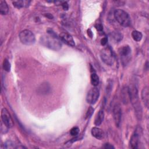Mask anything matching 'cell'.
<instances>
[{
  "instance_id": "8992f818",
  "label": "cell",
  "mask_w": 149,
  "mask_h": 149,
  "mask_svg": "<svg viewBox=\"0 0 149 149\" xmlns=\"http://www.w3.org/2000/svg\"><path fill=\"white\" fill-rule=\"evenodd\" d=\"M119 54L120 56L122 63L125 65L129 61L131 55V48L129 45L122 47L119 50Z\"/></svg>"
},
{
  "instance_id": "d4e9b609",
  "label": "cell",
  "mask_w": 149,
  "mask_h": 149,
  "mask_svg": "<svg viewBox=\"0 0 149 149\" xmlns=\"http://www.w3.org/2000/svg\"><path fill=\"white\" fill-rule=\"evenodd\" d=\"M61 5L62 6V8L64 10H67L68 9V4L66 2H61Z\"/></svg>"
},
{
  "instance_id": "cb8c5ba5",
  "label": "cell",
  "mask_w": 149,
  "mask_h": 149,
  "mask_svg": "<svg viewBox=\"0 0 149 149\" xmlns=\"http://www.w3.org/2000/svg\"><path fill=\"white\" fill-rule=\"evenodd\" d=\"M5 148H15L11 141H7L5 143L4 145Z\"/></svg>"
},
{
  "instance_id": "9a60e30c",
  "label": "cell",
  "mask_w": 149,
  "mask_h": 149,
  "mask_svg": "<svg viewBox=\"0 0 149 149\" xmlns=\"http://www.w3.org/2000/svg\"><path fill=\"white\" fill-rule=\"evenodd\" d=\"M104 118V113L103 110H100L98 112L94 120V124L96 126H100L103 122Z\"/></svg>"
},
{
  "instance_id": "ba28073f",
  "label": "cell",
  "mask_w": 149,
  "mask_h": 149,
  "mask_svg": "<svg viewBox=\"0 0 149 149\" xmlns=\"http://www.w3.org/2000/svg\"><path fill=\"white\" fill-rule=\"evenodd\" d=\"M113 118L116 126L119 127L122 120V109L119 104H115L113 108Z\"/></svg>"
},
{
  "instance_id": "8fae6325",
  "label": "cell",
  "mask_w": 149,
  "mask_h": 149,
  "mask_svg": "<svg viewBox=\"0 0 149 149\" xmlns=\"http://www.w3.org/2000/svg\"><path fill=\"white\" fill-rule=\"evenodd\" d=\"M60 40L68 44V45L73 47L75 45L74 41L71 35L67 33H62L59 35Z\"/></svg>"
},
{
  "instance_id": "5b68a950",
  "label": "cell",
  "mask_w": 149,
  "mask_h": 149,
  "mask_svg": "<svg viewBox=\"0 0 149 149\" xmlns=\"http://www.w3.org/2000/svg\"><path fill=\"white\" fill-rule=\"evenodd\" d=\"M20 42L26 45H30L34 44L36 37L34 34L29 30L22 31L19 35Z\"/></svg>"
},
{
  "instance_id": "4316f807",
  "label": "cell",
  "mask_w": 149,
  "mask_h": 149,
  "mask_svg": "<svg viewBox=\"0 0 149 149\" xmlns=\"http://www.w3.org/2000/svg\"><path fill=\"white\" fill-rule=\"evenodd\" d=\"M105 148H114V147L112 146V145H111V144H109V143H106V144H105V146H104V147Z\"/></svg>"
},
{
  "instance_id": "7a4b0ae2",
  "label": "cell",
  "mask_w": 149,
  "mask_h": 149,
  "mask_svg": "<svg viewBox=\"0 0 149 149\" xmlns=\"http://www.w3.org/2000/svg\"><path fill=\"white\" fill-rule=\"evenodd\" d=\"M40 43L42 45L55 51H58L62 47L61 40L53 33H48V34L41 36Z\"/></svg>"
},
{
  "instance_id": "ffe728a7",
  "label": "cell",
  "mask_w": 149,
  "mask_h": 149,
  "mask_svg": "<svg viewBox=\"0 0 149 149\" xmlns=\"http://www.w3.org/2000/svg\"><path fill=\"white\" fill-rule=\"evenodd\" d=\"M3 69L6 71L9 72L10 70V64L8 59H5L3 62Z\"/></svg>"
},
{
  "instance_id": "7402d4cb",
  "label": "cell",
  "mask_w": 149,
  "mask_h": 149,
  "mask_svg": "<svg viewBox=\"0 0 149 149\" xmlns=\"http://www.w3.org/2000/svg\"><path fill=\"white\" fill-rule=\"evenodd\" d=\"M80 129L78 127H73L70 130V133L73 136H76L79 133Z\"/></svg>"
},
{
  "instance_id": "603a6c76",
  "label": "cell",
  "mask_w": 149,
  "mask_h": 149,
  "mask_svg": "<svg viewBox=\"0 0 149 149\" xmlns=\"http://www.w3.org/2000/svg\"><path fill=\"white\" fill-rule=\"evenodd\" d=\"M94 108H93L91 107H90L88 108V109H87V112H86V119H88V118H90L92 116L93 113H94Z\"/></svg>"
},
{
  "instance_id": "52a82bcc",
  "label": "cell",
  "mask_w": 149,
  "mask_h": 149,
  "mask_svg": "<svg viewBox=\"0 0 149 149\" xmlns=\"http://www.w3.org/2000/svg\"><path fill=\"white\" fill-rule=\"evenodd\" d=\"M100 96L99 89L97 87L91 88L86 95V101L88 104H94L98 100Z\"/></svg>"
},
{
  "instance_id": "5bb4252c",
  "label": "cell",
  "mask_w": 149,
  "mask_h": 149,
  "mask_svg": "<svg viewBox=\"0 0 149 149\" xmlns=\"http://www.w3.org/2000/svg\"><path fill=\"white\" fill-rule=\"evenodd\" d=\"M91 133L92 136L97 139L101 140L104 136V133L103 130L97 127H94L93 128H92Z\"/></svg>"
},
{
  "instance_id": "484cf974",
  "label": "cell",
  "mask_w": 149,
  "mask_h": 149,
  "mask_svg": "<svg viewBox=\"0 0 149 149\" xmlns=\"http://www.w3.org/2000/svg\"><path fill=\"white\" fill-rule=\"evenodd\" d=\"M107 41H108L107 38H106V37L103 38L101 40V45H105L107 44Z\"/></svg>"
},
{
  "instance_id": "d6986e66",
  "label": "cell",
  "mask_w": 149,
  "mask_h": 149,
  "mask_svg": "<svg viewBox=\"0 0 149 149\" xmlns=\"http://www.w3.org/2000/svg\"><path fill=\"white\" fill-rule=\"evenodd\" d=\"M132 37L133 39L136 41H140L142 39V33L137 30H134L132 32Z\"/></svg>"
},
{
  "instance_id": "3957f363",
  "label": "cell",
  "mask_w": 149,
  "mask_h": 149,
  "mask_svg": "<svg viewBox=\"0 0 149 149\" xmlns=\"http://www.w3.org/2000/svg\"><path fill=\"white\" fill-rule=\"evenodd\" d=\"M113 16L118 23L123 27H128L130 24L131 22L129 14L122 9H116L114 11Z\"/></svg>"
},
{
  "instance_id": "7c38bea8",
  "label": "cell",
  "mask_w": 149,
  "mask_h": 149,
  "mask_svg": "<svg viewBox=\"0 0 149 149\" xmlns=\"http://www.w3.org/2000/svg\"><path fill=\"white\" fill-rule=\"evenodd\" d=\"M122 101L124 104H127L130 101L129 88L127 86H124L121 90Z\"/></svg>"
},
{
  "instance_id": "30bf717a",
  "label": "cell",
  "mask_w": 149,
  "mask_h": 149,
  "mask_svg": "<svg viewBox=\"0 0 149 149\" xmlns=\"http://www.w3.org/2000/svg\"><path fill=\"white\" fill-rule=\"evenodd\" d=\"M139 129L137 128L131 136L130 140V145L132 148H137L138 147L140 140V131Z\"/></svg>"
},
{
  "instance_id": "6da1fadb",
  "label": "cell",
  "mask_w": 149,
  "mask_h": 149,
  "mask_svg": "<svg viewBox=\"0 0 149 149\" xmlns=\"http://www.w3.org/2000/svg\"><path fill=\"white\" fill-rule=\"evenodd\" d=\"M129 88L130 101L134 108L136 117L138 119H141L142 117V108L139 101L138 90L136 85L132 84Z\"/></svg>"
},
{
  "instance_id": "44dd1931",
  "label": "cell",
  "mask_w": 149,
  "mask_h": 149,
  "mask_svg": "<svg viewBox=\"0 0 149 149\" xmlns=\"http://www.w3.org/2000/svg\"><path fill=\"white\" fill-rule=\"evenodd\" d=\"M113 39L116 41H120V40H122V34H120L119 32H118V31H116V32H114L113 33Z\"/></svg>"
},
{
  "instance_id": "4fadbf2b",
  "label": "cell",
  "mask_w": 149,
  "mask_h": 149,
  "mask_svg": "<svg viewBox=\"0 0 149 149\" xmlns=\"http://www.w3.org/2000/svg\"><path fill=\"white\" fill-rule=\"evenodd\" d=\"M141 99L145 105V106L148 108L149 104V90L148 87H145L141 91Z\"/></svg>"
},
{
  "instance_id": "e0dca14e",
  "label": "cell",
  "mask_w": 149,
  "mask_h": 149,
  "mask_svg": "<svg viewBox=\"0 0 149 149\" xmlns=\"http://www.w3.org/2000/svg\"><path fill=\"white\" fill-rule=\"evenodd\" d=\"M9 12L8 6L4 1H0V13L2 15H6Z\"/></svg>"
},
{
  "instance_id": "83f0119b",
  "label": "cell",
  "mask_w": 149,
  "mask_h": 149,
  "mask_svg": "<svg viewBox=\"0 0 149 149\" xmlns=\"http://www.w3.org/2000/svg\"><path fill=\"white\" fill-rule=\"evenodd\" d=\"M96 28H97V29L98 31H101V30H102V29H103V27H102V26L101 24H97V25H96Z\"/></svg>"
},
{
  "instance_id": "277c9868",
  "label": "cell",
  "mask_w": 149,
  "mask_h": 149,
  "mask_svg": "<svg viewBox=\"0 0 149 149\" xmlns=\"http://www.w3.org/2000/svg\"><path fill=\"white\" fill-rule=\"evenodd\" d=\"M100 57L102 61L109 66L112 65L115 62V55L109 46L104 48L101 51Z\"/></svg>"
},
{
  "instance_id": "ac0fdd59",
  "label": "cell",
  "mask_w": 149,
  "mask_h": 149,
  "mask_svg": "<svg viewBox=\"0 0 149 149\" xmlns=\"http://www.w3.org/2000/svg\"><path fill=\"white\" fill-rule=\"evenodd\" d=\"M90 79H91V83L93 86L96 87L98 85L99 81H100L99 77L95 72H93L91 73L90 76Z\"/></svg>"
},
{
  "instance_id": "2e32d148",
  "label": "cell",
  "mask_w": 149,
  "mask_h": 149,
  "mask_svg": "<svg viewBox=\"0 0 149 149\" xmlns=\"http://www.w3.org/2000/svg\"><path fill=\"white\" fill-rule=\"evenodd\" d=\"M30 2V1H15L13 2V5L16 8H21L29 6Z\"/></svg>"
},
{
  "instance_id": "9c48e42d",
  "label": "cell",
  "mask_w": 149,
  "mask_h": 149,
  "mask_svg": "<svg viewBox=\"0 0 149 149\" xmlns=\"http://www.w3.org/2000/svg\"><path fill=\"white\" fill-rule=\"evenodd\" d=\"M1 119L4 125L7 128H11L13 126V122L12 117L6 108H2L1 110Z\"/></svg>"
}]
</instances>
